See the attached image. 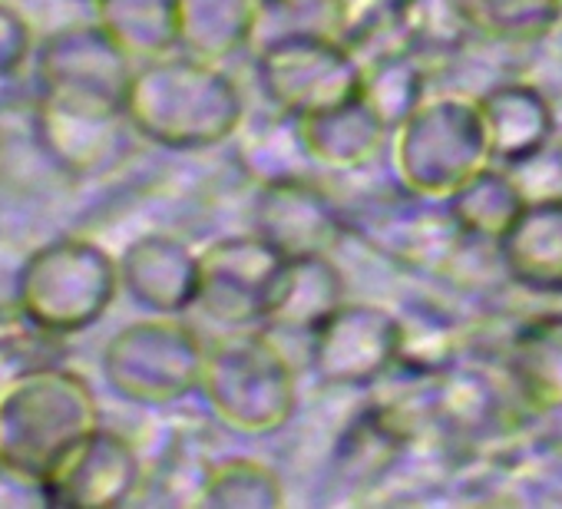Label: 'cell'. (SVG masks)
<instances>
[{"label": "cell", "instance_id": "obj_8", "mask_svg": "<svg viewBox=\"0 0 562 509\" xmlns=\"http://www.w3.org/2000/svg\"><path fill=\"white\" fill-rule=\"evenodd\" d=\"M126 113L60 103L37 97L34 106V136L41 152L67 176H93L113 162L120 152Z\"/></svg>", "mask_w": 562, "mask_h": 509}, {"label": "cell", "instance_id": "obj_7", "mask_svg": "<svg viewBox=\"0 0 562 509\" xmlns=\"http://www.w3.org/2000/svg\"><path fill=\"white\" fill-rule=\"evenodd\" d=\"M47 479L57 506L106 509L126 502L139 486V456L126 437L97 427L54 463Z\"/></svg>", "mask_w": 562, "mask_h": 509}, {"label": "cell", "instance_id": "obj_10", "mask_svg": "<svg viewBox=\"0 0 562 509\" xmlns=\"http://www.w3.org/2000/svg\"><path fill=\"white\" fill-rule=\"evenodd\" d=\"M338 279L322 255L281 259L261 308V321L274 328L322 331L335 318Z\"/></svg>", "mask_w": 562, "mask_h": 509}, {"label": "cell", "instance_id": "obj_13", "mask_svg": "<svg viewBox=\"0 0 562 509\" xmlns=\"http://www.w3.org/2000/svg\"><path fill=\"white\" fill-rule=\"evenodd\" d=\"M54 489L50 479L8 453H0V509H50Z\"/></svg>", "mask_w": 562, "mask_h": 509}, {"label": "cell", "instance_id": "obj_3", "mask_svg": "<svg viewBox=\"0 0 562 509\" xmlns=\"http://www.w3.org/2000/svg\"><path fill=\"white\" fill-rule=\"evenodd\" d=\"M97 427V394L90 381L70 367H27L0 387V453L44 476Z\"/></svg>", "mask_w": 562, "mask_h": 509}, {"label": "cell", "instance_id": "obj_4", "mask_svg": "<svg viewBox=\"0 0 562 509\" xmlns=\"http://www.w3.org/2000/svg\"><path fill=\"white\" fill-rule=\"evenodd\" d=\"M100 367L116 397L159 407L202 384L205 351L186 325L172 318H153L116 331L103 348Z\"/></svg>", "mask_w": 562, "mask_h": 509}, {"label": "cell", "instance_id": "obj_5", "mask_svg": "<svg viewBox=\"0 0 562 509\" xmlns=\"http://www.w3.org/2000/svg\"><path fill=\"white\" fill-rule=\"evenodd\" d=\"M34 73H37V97L126 113V93L136 64L93 21V24H74L54 31L37 47Z\"/></svg>", "mask_w": 562, "mask_h": 509}, {"label": "cell", "instance_id": "obj_12", "mask_svg": "<svg viewBox=\"0 0 562 509\" xmlns=\"http://www.w3.org/2000/svg\"><path fill=\"white\" fill-rule=\"evenodd\" d=\"M97 24L136 67L179 47L176 0H97Z\"/></svg>", "mask_w": 562, "mask_h": 509}, {"label": "cell", "instance_id": "obj_9", "mask_svg": "<svg viewBox=\"0 0 562 509\" xmlns=\"http://www.w3.org/2000/svg\"><path fill=\"white\" fill-rule=\"evenodd\" d=\"M120 285L136 305L156 315H179L192 308L199 285V259L166 235L136 238L120 259Z\"/></svg>", "mask_w": 562, "mask_h": 509}, {"label": "cell", "instance_id": "obj_14", "mask_svg": "<svg viewBox=\"0 0 562 509\" xmlns=\"http://www.w3.org/2000/svg\"><path fill=\"white\" fill-rule=\"evenodd\" d=\"M34 50L31 24L24 21L21 11L0 0V80L14 77Z\"/></svg>", "mask_w": 562, "mask_h": 509}, {"label": "cell", "instance_id": "obj_1", "mask_svg": "<svg viewBox=\"0 0 562 509\" xmlns=\"http://www.w3.org/2000/svg\"><path fill=\"white\" fill-rule=\"evenodd\" d=\"M130 129L169 149L222 143L238 123L232 83L199 57H156L136 67L126 93Z\"/></svg>", "mask_w": 562, "mask_h": 509}, {"label": "cell", "instance_id": "obj_6", "mask_svg": "<svg viewBox=\"0 0 562 509\" xmlns=\"http://www.w3.org/2000/svg\"><path fill=\"white\" fill-rule=\"evenodd\" d=\"M278 265L281 255L268 241H218L199 259L192 305L222 325H248L261 318Z\"/></svg>", "mask_w": 562, "mask_h": 509}, {"label": "cell", "instance_id": "obj_11", "mask_svg": "<svg viewBox=\"0 0 562 509\" xmlns=\"http://www.w3.org/2000/svg\"><path fill=\"white\" fill-rule=\"evenodd\" d=\"M258 18L255 0H176V41L189 57L215 64L255 34Z\"/></svg>", "mask_w": 562, "mask_h": 509}, {"label": "cell", "instance_id": "obj_2", "mask_svg": "<svg viewBox=\"0 0 562 509\" xmlns=\"http://www.w3.org/2000/svg\"><path fill=\"white\" fill-rule=\"evenodd\" d=\"M120 292V262L90 238H54L18 272V315L54 338L93 328Z\"/></svg>", "mask_w": 562, "mask_h": 509}, {"label": "cell", "instance_id": "obj_15", "mask_svg": "<svg viewBox=\"0 0 562 509\" xmlns=\"http://www.w3.org/2000/svg\"><path fill=\"white\" fill-rule=\"evenodd\" d=\"M93 4H97V0H93Z\"/></svg>", "mask_w": 562, "mask_h": 509}]
</instances>
